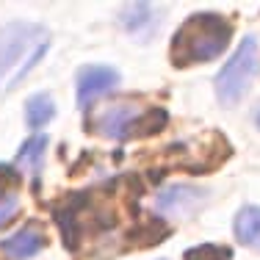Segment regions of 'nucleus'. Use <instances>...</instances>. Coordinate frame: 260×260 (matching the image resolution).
<instances>
[{
    "instance_id": "13",
    "label": "nucleus",
    "mask_w": 260,
    "mask_h": 260,
    "mask_svg": "<svg viewBox=\"0 0 260 260\" xmlns=\"http://www.w3.org/2000/svg\"><path fill=\"white\" fill-rule=\"evenodd\" d=\"M45 152H47V136H34V139H28L25 144L20 147V160L36 172L42 164V158H45Z\"/></svg>"
},
{
    "instance_id": "5",
    "label": "nucleus",
    "mask_w": 260,
    "mask_h": 260,
    "mask_svg": "<svg viewBox=\"0 0 260 260\" xmlns=\"http://www.w3.org/2000/svg\"><path fill=\"white\" fill-rule=\"evenodd\" d=\"M260 70V55H257V42L246 36L238 45V50L230 55L224 67L216 75V97L221 105H235L241 97L249 91L252 80L257 78Z\"/></svg>"
},
{
    "instance_id": "1",
    "label": "nucleus",
    "mask_w": 260,
    "mask_h": 260,
    "mask_svg": "<svg viewBox=\"0 0 260 260\" xmlns=\"http://www.w3.org/2000/svg\"><path fill=\"white\" fill-rule=\"evenodd\" d=\"M139 183L133 177L100 183L53 205L67 249L75 257H111L136 246L160 244L169 227L147 221L139 210Z\"/></svg>"
},
{
    "instance_id": "12",
    "label": "nucleus",
    "mask_w": 260,
    "mask_h": 260,
    "mask_svg": "<svg viewBox=\"0 0 260 260\" xmlns=\"http://www.w3.org/2000/svg\"><path fill=\"white\" fill-rule=\"evenodd\" d=\"M119 20L130 34L139 36L147 25H152V6L150 3H127L125 9L119 11Z\"/></svg>"
},
{
    "instance_id": "14",
    "label": "nucleus",
    "mask_w": 260,
    "mask_h": 260,
    "mask_svg": "<svg viewBox=\"0 0 260 260\" xmlns=\"http://www.w3.org/2000/svg\"><path fill=\"white\" fill-rule=\"evenodd\" d=\"M185 260H230L233 249L230 246H221V244H200V246H191L185 249Z\"/></svg>"
},
{
    "instance_id": "15",
    "label": "nucleus",
    "mask_w": 260,
    "mask_h": 260,
    "mask_svg": "<svg viewBox=\"0 0 260 260\" xmlns=\"http://www.w3.org/2000/svg\"><path fill=\"white\" fill-rule=\"evenodd\" d=\"M255 119H257V127H260V111H257V116H255Z\"/></svg>"
},
{
    "instance_id": "11",
    "label": "nucleus",
    "mask_w": 260,
    "mask_h": 260,
    "mask_svg": "<svg viewBox=\"0 0 260 260\" xmlns=\"http://www.w3.org/2000/svg\"><path fill=\"white\" fill-rule=\"evenodd\" d=\"M53 116H55V105H53V100L47 94H34L25 103V122H28V127L39 130V127H45Z\"/></svg>"
},
{
    "instance_id": "9",
    "label": "nucleus",
    "mask_w": 260,
    "mask_h": 260,
    "mask_svg": "<svg viewBox=\"0 0 260 260\" xmlns=\"http://www.w3.org/2000/svg\"><path fill=\"white\" fill-rule=\"evenodd\" d=\"M20 183L22 177L14 166H0V227L20 213V200H17Z\"/></svg>"
},
{
    "instance_id": "7",
    "label": "nucleus",
    "mask_w": 260,
    "mask_h": 260,
    "mask_svg": "<svg viewBox=\"0 0 260 260\" xmlns=\"http://www.w3.org/2000/svg\"><path fill=\"white\" fill-rule=\"evenodd\" d=\"M116 83H119V72H116L114 67L94 64V67L80 70V75H78V105L80 108H89L94 100H100L103 94H108Z\"/></svg>"
},
{
    "instance_id": "4",
    "label": "nucleus",
    "mask_w": 260,
    "mask_h": 260,
    "mask_svg": "<svg viewBox=\"0 0 260 260\" xmlns=\"http://www.w3.org/2000/svg\"><path fill=\"white\" fill-rule=\"evenodd\" d=\"M47 50V30L36 22H9L0 28V83L14 72V83Z\"/></svg>"
},
{
    "instance_id": "10",
    "label": "nucleus",
    "mask_w": 260,
    "mask_h": 260,
    "mask_svg": "<svg viewBox=\"0 0 260 260\" xmlns=\"http://www.w3.org/2000/svg\"><path fill=\"white\" fill-rule=\"evenodd\" d=\"M235 238L244 246L260 252V208L257 205H246L238 210L235 216Z\"/></svg>"
},
{
    "instance_id": "6",
    "label": "nucleus",
    "mask_w": 260,
    "mask_h": 260,
    "mask_svg": "<svg viewBox=\"0 0 260 260\" xmlns=\"http://www.w3.org/2000/svg\"><path fill=\"white\" fill-rule=\"evenodd\" d=\"M227 158H230V141L216 130H210V133L200 136L194 141L164 150V166H169V169L180 166L185 172H210L216 166H221Z\"/></svg>"
},
{
    "instance_id": "8",
    "label": "nucleus",
    "mask_w": 260,
    "mask_h": 260,
    "mask_svg": "<svg viewBox=\"0 0 260 260\" xmlns=\"http://www.w3.org/2000/svg\"><path fill=\"white\" fill-rule=\"evenodd\" d=\"M45 246H47V238L36 227H25V230L14 233L11 238L0 241V252L11 260H28V257L39 255Z\"/></svg>"
},
{
    "instance_id": "3",
    "label": "nucleus",
    "mask_w": 260,
    "mask_h": 260,
    "mask_svg": "<svg viewBox=\"0 0 260 260\" xmlns=\"http://www.w3.org/2000/svg\"><path fill=\"white\" fill-rule=\"evenodd\" d=\"M166 111L155 108V105H139V103H111L103 105L100 111L89 116V130H94L97 136L116 141H130L141 139V136H152L166 125Z\"/></svg>"
},
{
    "instance_id": "2",
    "label": "nucleus",
    "mask_w": 260,
    "mask_h": 260,
    "mask_svg": "<svg viewBox=\"0 0 260 260\" xmlns=\"http://www.w3.org/2000/svg\"><path fill=\"white\" fill-rule=\"evenodd\" d=\"M233 25L221 14H191L172 36L169 58L175 67H194L219 58L227 50Z\"/></svg>"
}]
</instances>
